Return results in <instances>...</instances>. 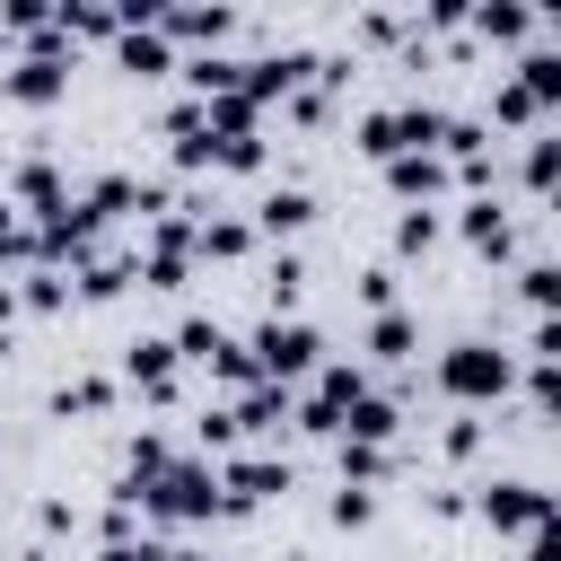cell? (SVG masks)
<instances>
[{
	"mask_svg": "<svg viewBox=\"0 0 561 561\" xmlns=\"http://www.w3.org/2000/svg\"><path fill=\"white\" fill-rule=\"evenodd\" d=\"M140 517H158V526H210L219 517V465L210 456H167L140 482Z\"/></svg>",
	"mask_w": 561,
	"mask_h": 561,
	"instance_id": "6da1fadb",
	"label": "cell"
},
{
	"mask_svg": "<svg viewBox=\"0 0 561 561\" xmlns=\"http://www.w3.org/2000/svg\"><path fill=\"white\" fill-rule=\"evenodd\" d=\"M508 386H517V351H500V342H447V351H438V394H447V403L491 412Z\"/></svg>",
	"mask_w": 561,
	"mask_h": 561,
	"instance_id": "7a4b0ae2",
	"label": "cell"
},
{
	"mask_svg": "<svg viewBox=\"0 0 561 561\" xmlns=\"http://www.w3.org/2000/svg\"><path fill=\"white\" fill-rule=\"evenodd\" d=\"M245 359H254V377H272V386H298V377H316V359H324V333H316L307 316H263V324H254V342H245Z\"/></svg>",
	"mask_w": 561,
	"mask_h": 561,
	"instance_id": "3957f363",
	"label": "cell"
},
{
	"mask_svg": "<svg viewBox=\"0 0 561 561\" xmlns=\"http://www.w3.org/2000/svg\"><path fill=\"white\" fill-rule=\"evenodd\" d=\"M473 508H482L491 535H535V526H552V491H543L535 473H491V482H473Z\"/></svg>",
	"mask_w": 561,
	"mask_h": 561,
	"instance_id": "277c9868",
	"label": "cell"
},
{
	"mask_svg": "<svg viewBox=\"0 0 561 561\" xmlns=\"http://www.w3.org/2000/svg\"><path fill=\"white\" fill-rule=\"evenodd\" d=\"M0 96H9V105H26V114L61 105V96H70V53H18V61L0 70Z\"/></svg>",
	"mask_w": 561,
	"mask_h": 561,
	"instance_id": "5b68a950",
	"label": "cell"
},
{
	"mask_svg": "<svg viewBox=\"0 0 561 561\" xmlns=\"http://www.w3.org/2000/svg\"><path fill=\"white\" fill-rule=\"evenodd\" d=\"M0 202H9L18 219H53V210L70 202V184H61V167H53V158H18V167H9V184H0Z\"/></svg>",
	"mask_w": 561,
	"mask_h": 561,
	"instance_id": "8992f818",
	"label": "cell"
},
{
	"mask_svg": "<svg viewBox=\"0 0 561 561\" xmlns=\"http://www.w3.org/2000/svg\"><path fill=\"white\" fill-rule=\"evenodd\" d=\"M228 26H237V9H228V0H175V9L158 18V35H167V44H193V53H219V44H228Z\"/></svg>",
	"mask_w": 561,
	"mask_h": 561,
	"instance_id": "52a82bcc",
	"label": "cell"
},
{
	"mask_svg": "<svg viewBox=\"0 0 561 561\" xmlns=\"http://www.w3.org/2000/svg\"><path fill=\"white\" fill-rule=\"evenodd\" d=\"M456 237H465L473 254H491V263H500V254H517V219H508V202H500V193H473V202L456 210Z\"/></svg>",
	"mask_w": 561,
	"mask_h": 561,
	"instance_id": "ba28073f",
	"label": "cell"
},
{
	"mask_svg": "<svg viewBox=\"0 0 561 561\" xmlns=\"http://www.w3.org/2000/svg\"><path fill=\"white\" fill-rule=\"evenodd\" d=\"M175 368H184V359H175L167 333H131V342H123V386H140V394L167 403V394H175Z\"/></svg>",
	"mask_w": 561,
	"mask_h": 561,
	"instance_id": "9c48e42d",
	"label": "cell"
},
{
	"mask_svg": "<svg viewBox=\"0 0 561 561\" xmlns=\"http://www.w3.org/2000/svg\"><path fill=\"white\" fill-rule=\"evenodd\" d=\"M465 26H473V44H500V53H526L543 18H535L526 0H473V9H465Z\"/></svg>",
	"mask_w": 561,
	"mask_h": 561,
	"instance_id": "30bf717a",
	"label": "cell"
},
{
	"mask_svg": "<svg viewBox=\"0 0 561 561\" xmlns=\"http://www.w3.org/2000/svg\"><path fill=\"white\" fill-rule=\"evenodd\" d=\"M386 193L394 202H438V193H456V175H447L438 149H403V158H386Z\"/></svg>",
	"mask_w": 561,
	"mask_h": 561,
	"instance_id": "8fae6325",
	"label": "cell"
},
{
	"mask_svg": "<svg viewBox=\"0 0 561 561\" xmlns=\"http://www.w3.org/2000/svg\"><path fill=\"white\" fill-rule=\"evenodd\" d=\"M333 438H359V447H394V438H403V412H394V394H351Z\"/></svg>",
	"mask_w": 561,
	"mask_h": 561,
	"instance_id": "7c38bea8",
	"label": "cell"
},
{
	"mask_svg": "<svg viewBox=\"0 0 561 561\" xmlns=\"http://www.w3.org/2000/svg\"><path fill=\"white\" fill-rule=\"evenodd\" d=\"M307 219H316V193H307V184H272V193L254 202L245 228H254V237H298Z\"/></svg>",
	"mask_w": 561,
	"mask_h": 561,
	"instance_id": "4fadbf2b",
	"label": "cell"
},
{
	"mask_svg": "<svg viewBox=\"0 0 561 561\" xmlns=\"http://www.w3.org/2000/svg\"><path fill=\"white\" fill-rule=\"evenodd\" d=\"M114 70H131V79H167V70H175V44H167L158 26H123V35H114Z\"/></svg>",
	"mask_w": 561,
	"mask_h": 561,
	"instance_id": "5bb4252c",
	"label": "cell"
},
{
	"mask_svg": "<svg viewBox=\"0 0 561 561\" xmlns=\"http://www.w3.org/2000/svg\"><path fill=\"white\" fill-rule=\"evenodd\" d=\"M228 421H237V438H263V430H280L289 421V386H272V377H254L237 403H228Z\"/></svg>",
	"mask_w": 561,
	"mask_h": 561,
	"instance_id": "9a60e30c",
	"label": "cell"
},
{
	"mask_svg": "<svg viewBox=\"0 0 561 561\" xmlns=\"http://www.w3.org/2000/svg\"><path fill=\"white\" fill-rule=\"evenodd\" d=\"M421 351V316H403V307H377V324H368V359L377 368H403Z\"/></svg>",
	"mask_w": 561,
	"mask_h": 561,
	"instance_id": "2e32d148",
	"label": "cell"
},
{
	"mask_svg": "<svg viewBox=\"0 0 561 561\" xmlns=\"http://www.w3.org/2000/svg\"><path fill=\"white\" fill-rule=\"evenodd\" d=\"M175 70H184L193 96H237V88H245V61H237V53H184Z\"/></svg>",
	"mask_w": 561,
	"mask_h": 561,
	"instance_id": "e0dca14e",
	"label": "cell"
},
{
	"mask_svg": "<svg viewBox=\"0 0 561 561\" xmlns=\"http://www.w3.org/2000/svg\"><path fill=\"white\" fill-rule=\"evenodd\" d=\"M131 280H140V272H131V254H88V263L70 272V289H79L88 307H105V298H123Z\"/></svg>",
	"mask_w": 561,
	"mask_h": 561,
	"instance_id": "ac0fdd59",
	"label": "cell"
},
{
	"mask_svg": "<svg viewBox=\"0 0 561 561\" xmlns=\"http://www.w3.org/2000/svg\"><path fill=\"white\" fill-rule=\"evenodd\" d=\"M517 79H526V96H535L543 114L561 105V53H552V44H526V53H517Z\"/></svg>",
	"mask_w": 561,
	"mask_h": 561,
	"instance_id": "d6986e66",
	"label": "cell"
},
{
	"mask_svg": "<svg viewBox=\"0 0 561 561\" xmlns=\"http://www.w3.org/2000/svg\"><path fill=\"white\" fill-rule=\"evenodd\" d=\"M53 412H61V421H70V412H79V421H105V412H114V386H105V377H61V386H53Z\"/></svg>",
	"mask_w": 561,
	"mask_h": 561,
	"instance_id": "ffe728a7",
	"label": "cell"
},
{
	"mask_svg": "<svg viewBox=\"0 0 561 561\" xmlns=\"http://www.w3.org/2000/svg\"><path fill=\"white\" fill-rule=\"evenodd\" d=\"M491 123H500V131H543V105L526 96V79H500V88H491Z\"/></svg>",
	"mask_w": 561,
	"mask_h": 561,
	"instance_id": "44dd1931",
	"label": "cell"
},
{
	"mask_svg": "<svg viewBox=\"0 0 561 561\" xmlns=\"http://www.w3.org/2000/svg\"><path fill=\"white\" fill-rule=\"evenodd\" d=\"M167 342H175V359H193V368H210V359L228 351V324H210V316H184V324H175Z\"/></svg>",
	"mask_w": 561,
	"mask_h": 561,
	"instance_id": "7402d4cb",
	"label": "cell"
},
{
	"mask_svg": "<svg viewBox=\"0 0 561 561\" xmlns=\"http://www.w3.org/2000/svg\"><path fill=\"white\" fill-rule=\"evenodd\" d=\"M18 307H35V316H61V307H70V272H53V263H35V272L18 280Z\"/></svg>",
	"mask_w": 561,
	"mask_h": 561,
	"instance_id": "603a6c76",
	"label": "cell"
},
{
	"mask_svg": "<svg viewBox=\"0 0 561 561\" xmlns=\"http://www.w3.org/2000/svg\"><path fill=\"white\" fill-rule=\"evenodd\" d=\"M438 237H447V219H438V210H430V202H412V210H403V219H394V254H430V245H438Z\"/></svg>",
	"mask_w": 561,
	"mask_h": 561,
	"instance_id": "cb8c5ba5",
	"label": "cell"
},
{
	"mask_svg": "<svg viewBox=\"0 0 561 561\" xmlns=\"http://www.w3.org/2000/svg\"><path fill=\"white\" fill-rule=\"evenodd\" d=\"M263 298H272V316H280V307H298V298H307V263H298V254H272Z\"/></svg>",
	"mask_w": 561,
	"mask_h": 561,
	"instance_id": "d4e9b609",
	"label": "cell"
},
{
	"mask_svg": "<svg viewBox=\"0 0 561 561\" xmlns=\"http://www.w3.org/2000/svg\"><path fill=\"white\" fill-rule=\"evenodd\" d=\"M333 447H342V482H359V491L394 473V456H386V447H359V438H333Z\"/></svg>",
	"mask_w": 561,
	"mask_h": 561,
	"instance_id": "484cf974",
	"label": "cell"
},
{
	"mask_svg": "<svg viewBox=\"0 0 561 561\" xmlns=\"http://www.w3.org/2000/svg\"><path fill=\"white\" fill-rule=\"evenodd\" d=\"M351 149H359V158H377V167H386V158H403V149H394V105L359 114V140H351Z\"/></svg>",
	"mask_w": 561,
	"mask_h": 561,
	"instance_id": "4316f807",
	"label": "cell"
},
{
	"mask_svg": "<svg viewBox=\"0 0 561 561\" xmlns=\"http://www.w3.org/2000/svg\"><path fill=\"white\" fill-rule=\"evenodd\" d=\"M552 167H561V140H552V131H526V193H535V202L552 193Z\"/></svg>",
	"mask_w": 561,
	"mask_h": 561,
	"instance_id": "83f0119b",
	"label": "cell"
},
{
	"mask_svg": "<svg viewBox=\"0 0 561 561\" xmlns=\"http://www.w3.org/2000/svg\"><path fill=\"white\" fill-rule=\"evenodd\" d=\"M53 26V0H0V35H18V44H35Z\"/></svg>",
	"mask_w": 561,
	"mask_h": 561,
	"instance_id": "f1b7e54d",
	"label": "cell"
},
{
	"mask_svg": "<svg viewBox=\"0 0 561 561\" xmlns=\"http://www.w3.org/2000/svg\"><path fill=\"white\" fill-rule=\"evenodd\" d=\"M482 438H491V421H482V412H465V421H447V430H438V456H456V465H465V456H482Z\"/></svg>",
	"mask_w": 561,
	"mask_h": 561,
	"instance_id": "f546056e",
	"label": "cell"
},
{
	"mask_svg": "<svg viewBox=\"0 0 561 561\" xmlns=\"http://www.w3.org/2000/svg\"><path fill=\"white\" fill-rule=\"evenodd\" d=\"M517 289H526V307H535V316H552V298H561V272H552V263L535 254V263L517 272Z\"/></svg>",
	"mask_w": 561,
	"mask_h": 561,
	"instance_id": "4dcf8cb0",
	"label": "cell"
},
{
	"mask_svg": "<svg viewBox=\"0 0 561 561\" xmlns=\"http://www.w3.org/2000/svg\"><path fill=\"white\" fill-rule=\"evenodd\" d=\"M0 263H35V228H26L9 202H0Z\"/></svg>",
	"mask_w": 561,
	"mask_h": 561,
	"instance_id": "1f68e13d",
	"label": "cell"
},
{
	"mask_svg": "<svg viewBox=\"0 0 561 561\" xmlns=\"http://www.w3.org/2000/svg\"><path fill=\"white\" fill-rule=\"evenodd\" d=\"M526 403H535V421H552V403H561V377H552V359H535V368H526Z\"/></svg>",
	"mask_w": 561,
	"mask_h": 561,
	"instance_id": "d6a6232c",
	"label": "cell"
},
{
	"mask_svg": "<svg viewBox=\"0 0 561 561\" xmlns=\"http://www.w3.org/2000/svg\"><path fill=\"white\" fill-rule=\"evenodd\" d=\"M368 517H377V500H368L359 482H342V491H333V526H368Z\"/></svg>",
	"mask_w": 561,
	"mask_h": 561,
	"instance_id": "836d02e7",
	"label": "cell"
},
{
	"mask_svg": "<svg viewBox=\"0 0 561 561\" xmlns=\"http://www.w3.org/2000/svg\"><path fill=\"white\" fill-rule=\"evenodd\" d=\"M359 298H368V307H394V272H386V263H377V272H359Z\"/></svg>",
	"mask_w": 561,
	"mask_h": 561,
	"instance_id": "e575fe53",
	"label": "cell"
},
{
	"mask_svg": "<svg viewBox=\"0 0 561 561\" xmlns=\"http://www.w3.org/2000/svg\"><path fill=\"white\" fill-rule=\"evenodd\" d=\"M202 447H237V421H228V403H219V412H202Z\"/></svg>",
	"mask_w": 561,
	"mask_h": 561,
	"instance_id": "d590c367",
	"label": "cell"
},
{
	"mask_svg": "<svg viewBox=\"0 0 561 561\" xmlns=\"http://www.w3.org/2000/svg\"><path fill=\"white\" fill-rule=\"evenodd\" d=\"M526 561H561V535H552V526H535V535H526Z\"/></svg>",
	"mask_w": 561,
	"mask_h": 561,
	"instance_id": "8d00e7d4",
	"label": "cell"
},
{
	"mask_svg": "<svg viewBox=\"0 0 561 561\" xmlns=\"http://www.w3.org/2000/svg\"><path fill=\"white\" fill-rule=\"evenodd\" d=\"M149 561H210V552H193V543H158Z\"/></svg>",
	"mask_w": 561,
	"mask_h": 561,
	"instance_id": "74e56055",
	"label": "cell"
},
{
	"mask_svg": "<svg viewBox=\"0 0 561 561\" xmlns=\"http://www.w3.org/2000/svg\"><path fill=\"white\" fill-rule=\"evenodd\" d=\"M9 316H18V280H0V333H9Z\"/></svg>",
	"mask_w": 561,
	"mask_h": 561,
	"instance_id": "f35d334b",
	"label": "cell"
},
{
	"mask_svg": "<svg viewBox=\"0 0 561 561\" xmlns=\"http://www.w3.org/2000/svg\"><path fill=\"white\" fill-rule=\"evenodd\" d=\"M386 9H412V0H386Z\"/></svg>",
	"mask_w": 561,
	"mask_h": 561,
	"instance_id": "ab89813d",
	"label": "cell"
},
{
	"mask_svg": "<svg viewBox=\"0 0 561 561\" xmlns=\"http://www.w3.org/2000/svg\"><path fill=\"white\" fill-rule=\"evenodd\" d=\"M105 9H114V0H105Z\"/></svg>",
	"mask_w": 561,
	"mask_h": 561,
	"instance_id": "60d3db41",
	"label": "cell"
}]
</instances>
